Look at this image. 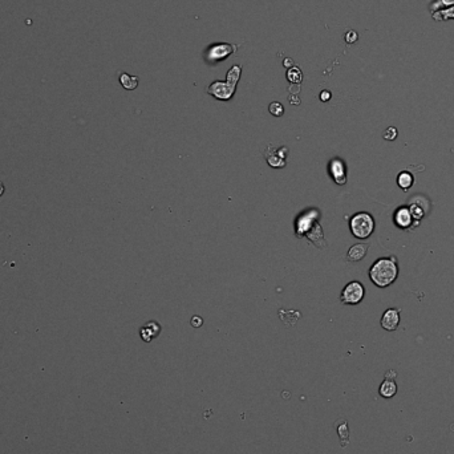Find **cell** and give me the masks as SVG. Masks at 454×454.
I'll return each mask as SVG.
<instances>
[{"label":"cell","instance_id":"6da1fadb","mask_svg":"<svg viewBox=\"0 0 454 454\" xmlns=\"http://www.w3.org/2000/svg\"><path fill=\"white\" fill-rule=\"evenodd\" d=\"M398 262L396 256H385L378 258L369 269V279L378 289H387L397 280L398 278Z\"/></svg>","mask_w":454,"mask_h":454},{"label":"cell","instance_id":"7a4b0ae2","mask_svg":"<svg viewBox=\"0 0 454 454\" xmlns=\"http://www.w3.org/2000/svg\"><path fill=\"white\" fill-rule=\"evenodd\" d=\"M242 76V66L232 65L226 73V81H214L206 92L219 101H229L235 94L236 85Z\"/></svg>","mask_w":454,"mask_h":454},{"label":"cell","instance_id":"3957f363","mask_svg":"<svg viewBox=\"0 0 454 454\" xmlns=\"http://www.w3.org/2000/svg\"><path fill=\"white\" fill-rule=\"evenodd\" d=\"M375 218L367 211L356 212L349 219V230L357 239H368L375 231Z\"/></svg>","mask_w":454,"mask_h":454},{"label":"cell","instance_id":"277c9868","mask_svg":"<svg viewBox=\"0 0 454 454\" xmlns=\"http://www.w3.org/2000/svg\"><path fill=\"white\" fill-rule=\"evenodd\" d=\"M238 51V45L231 43H214L210 44L205 51V61L209 64H218L227 57H230L232 53Z\"/></svg>","mask_w":454,"mask_h":454},{"label":"cell","instance_id":"5b68a950","mask_svg":"<svg viewBox=\"0 0 454 454\" xmlns=\"http://www.w3.org/2000/svg\"><path fill=\"white\" fill-rule=\"evenodd\" d=\"M365 296V287L359 280H352L343 289L340 302L347 305H356L363 302Z\"/></svg>","mask_w":454,"mask_h":454},{"label":"cell","instance_id":"8992f818","mask_svg":"<svg viewBox=\"0 0 454 454\" xmlns=\"http://www.w3.org/2000/svg\"><path fill=\"white\" fill-rule=\"evenodd\" d=\"M393 223L400 230H412L420 225L412 217L408 205L398 206L397 209L395 210V212H393Z\"/></svg>","mask_w":454,"mask_h":454},{"label":"cell","instance_id":"52a82bcc","mask_svg":"<svg viewBox=\"0 0 454 454\" xmlns=\"http://www.w3.org/2000/svg\"><path fill=\"white\" fill-rule=\"evenodd\" d=\"M400 320H401V316H400V309L398 308H388L387 311L383 314L381 320H380V324H381L383 328L385 331L392 332L396 331L400 325Z\"/></svg>","mask_w":454,"mask_h":454},{"label":"cell","instance_id":"ba28073f","mask_svg":"<svg viewBox=\"0 0 454 454\" xmlns=\"http://www.w3.org/2000/svg\"><path fill=\"white\" fill-rule=\"evenodd\" d=\"M329 173L338 185H344L347 182V169L345 163L340 158L332 159L329 162Z\"/></svg>","mask_w":454,"mask_h":454},{"label":"cell","instance_id":"9c48e42d","mask_svg":"<svg viewBox=\"0 0 454 454\" xmlns=\"http://www.w3.org/2000/svg\"><path fill=\"white\" fill-rule=\"evenodd\" d=\"M368 247L369 245H367V243L353 245L347 252V260L348 262H360V260H363L367 255V252H368Z\"/></svg>","mask_w":454,"mask_h":454},{"label":"cell","instance_id":"30bf717a","mask_svg":"<svg viewBox=\"0 0 454 454\" xmlns=\"http://www.w3.org/2000/svg\"><path fill=\"white\" fill-rule=\"evenodd\" d=\"M159 331H161V327H159L158 323L149 322L148 324L145 325V327H142V328H141V338H142L144 342L149 343V342H152L153 339L158 336Z\"/></svg>","mask_w":454,"mask_h":454},{"label":"cell","instance_id":"8fae6325","mask_svg":"<svg viewBox=\"0 0 454 454\" xmlns=\"http://www.w3.org/2000/svg\"><path fill=\"white\" fill-rule=\"evenodd\" d=\"M396 181H397V185L400 189H402L404 192H408L412 186H413V183H415V176L411 172L404 170V172L398 173Z\"/></svg>","mask_w":454,"mask_h":454},{"label":"cell","instance_id":"7c38bea8","mask_svg":"<svg viewBox=\"0 0 454 454\" xmlns=\"http://www.w3.org/2000/svg\"><path fill=\"white\" fill-rule=\"evenodd\" d=\"M432 19L435 21H446V20H454V6L441 8V10L432 12Z\"/></svg>","mask_w":454,"mask_h":454},{"label":"cell","instance_id":"4fadbf2b","mask_svg":"<svg viewBox=\"0 0 454 454\" xmlns=\"http://www.w3.org/2000/svg\"><path fill=\"white\" fill-rule=\"evenodd\" d=\"M396 392H397V385H396L395 380L385 378V381L380 387V395L385 398H391L396 395Z\"/></svg>","mask_w":454,"mask_h":454},{"label":"cell","instance_id":"5bb4252c","mask_svg":"<svg viewBox=\"0 0 454 454\" xmlns=\"http://www.w3.org/2000/svg\"><path fill=\"white\" fill-rule=\"evenodd\" d=\"M120 84L124 86V89L133 90L138 86V77L130 76L128 73L121 72L120 73Z\"/></svg>","mask_w":454,"mask_h":454},{"label":"cell","instance_id":"9a60e30c","mask_svg":"<svg viewBox=\"0 0 454 454\" xmlns=\"http://www.w3.org/2000/svg\"><path fill=\"white\" fill-rule=\"evenodd\" d=\"M285 77H287L290 83L295 84V85H299L303 81V73L299 66H291L290 69H287Z\"/></svg>","mask_w":454,"mask_h":454},{"label":"cell","instance_id":"2e32d148","mask_svg":"<svg viewBox=\"0 0 454 454\" xmlns=\"http://www.w3.org/2000/svg\"><path fill=\"white\" fill-rule=\"evenodd\" d=\"M408 206H409V210H411L413 219H415L416 222H418V223L421 222L422 219L425 218V216H426V212L424 211V209H422L421 206L416 202L411 203V205H408Z\"/></svg>","mask_w":454,"mask_h":454},{"label":"cell","instance_id":"e0dca14e","mask_svg":"<svg viewBox=\"0 0 454 454\" xmlns=\"http://www.w3.org/2000/svg\"><path fill=\"white\" fill-rule=\"evenodd\" d=\"M338 433L339 437H340V441H342V446H347L349 437V431L347 421H342L340 422V425H338Z\"/></svg>","mask_w":454,"mask_h":454},{"label":"cell","instance_id":"ac0fdd59","mask_svg":"<svg viewBox=\"0 0 454 454\" xmlns=\"http://www.w3.org/2000/svg\"><path fill=\"white\" fill-rule=\"evenodd\" d=\"M454 6V0H433L429 6V11L435 12V11L441 10V8H446V7Z\"/></svg>","mask_w":454,"mask_h":454},{"label":"cell","instance_id":"d6986e66","mask_svg":"<svg viewBox=\"0 0 454 454\" xmlns=\"http://www.w3.org/2000/svg\"><path fill=\"white\" fill-rule=\"evenodd\" d=\"M269 110L272 116L280 117V116H283V113H284V106H283L280 103H278V101H274V103L270 104Z\"/></svg>","mask_w":454,"mask_h":454},{"label":"cell","instance_id":"ffe728a7","mask_svg":"<svg viewBox=\"0 0 454 454\" xmlns=\"http://www.w3.org/2000/svg\"><path fill=\"white\" fill-rule=\"evenodd\" d=\"M397 134H398L397 128H395V126H389V128L385 129L384 134H383V138L387 139V141H395V139L397 138Z\"/></svg>","mask_w":454,"mask_h":454},{"label":"cell","instance_id":"44dd1931","mask_svg":"<svg viewBox=\"0 0 454 454\" xmlns=\"http://www.w3.org/2000/svg\"><path fill=\"white\" fill-rule=\"evenodd\" d=\"M344 39H345V41H347V44H353V43H356V41H357L359 33L356 32V31H353V30H349L348 32L345 33Z\"/></svg>","mask_w":454,"mask_h":454},{"label":"cell","instance_id":"7402d4cb","mask_svg":"<svg viewBox=\"0 0 454 454\" xmlns=\"http://www.w3.org/2000/svg\"><path fill=\"white\" fill-rule=\"evenodd\" d=\"M331 97H332L331 92H329V90H327V89H324V90H322V92H320V96H319V99L322 100L323 103H327V101H329V100H331Z\"/></svg>","mask_w":454,"mask_h":454},{"label":"cell","instance_id":"603a6c76","mask_svg":"<svg viewBox=\"0 0 454 454\" xmlns=\"http://www.w3.org/2000/svg\"><path fill=\"white\" fill-rule=\"evenodd\" d=\"M202 323H203L202 318H199V316H193L192 318V325L193 327H196V328L201 327V325H202Z\"/></svg>","mask_w":454,"mask_h":454},{"label":"cell","instance_id":"cb8c5ba5","mask_svg":"<svg viewBox=\"0 0 454 454\" xmlns=\"http://www.w3.org/2000/svg\"><path fill=\"white\" fill-rule=\"evenodd\" d=\"M283 65H284L287 69H290L291 66H294V60L290 59V57H287V59L283 60Z\"/></svg>","mask_w":454,"mask_h":454},{"label":"cell","instance_id":"d4e9b609","mask_svg":"<svg viewBox=\"0 0 454 454\" xmlns=\"http://www.w3.org/2000/svg\"><path fill=\"white\" fill-rule=\"evenodd\" d=\"M4 190H6V189H4L3 182H0V197H2L4 194Z\"/></svg>","mask_w":454,"mask_h":454}]
</instances>
